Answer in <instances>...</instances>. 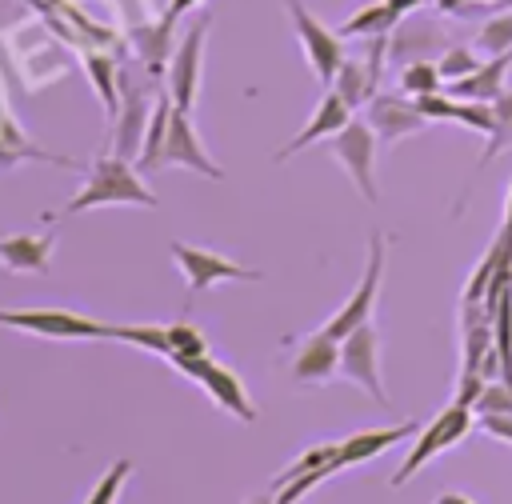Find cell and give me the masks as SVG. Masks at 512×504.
<instances>
[{
	"label": "cell",
	"instance_id": "cell-28",
	"mask_svg": "<svg viewBox=\"0 0 512 504\" xmlns=\"http://www.w3.org/2000/svg\"><path fill=\"white\" fill-rule=\"evenodd\" d=\"M436 68H440V76H444L448 84H456V80L472 76V72L480 68V60H476V52H472V48H464V44H448V48L440 52Z\"/></svg>",
	"mask_w": 512,
	"mask_h": 504
},
{
	"label": "cell",
	"instance_id": "cell-14",
	"mask_svg": "<svg viewBox=\"0 0 512 504\" xmlns=\"http://www.w3.org/2000/svg\"><path fill=\"white\" fill-rule=\"evenodd\" d=\"M368 124L376 128V136H380L384 144H392V140H400V136L420 132L428 120L416 112V104H412V100H400V96L376 92V96L368 100Z\"/></svg>",
	"mask_w": 512,
	"mask_h": 504
},
{
	"label": "cell",
	"instance_id": "cell-2",
	"mask_svg": "<svg viewBox=\"0 0 512 504\" xmlns=\"http://www.w3.org/2000/svg\"><path fill=\"white\" fill-rule=\"evenodd\" d=\"M0 324L44 340H112V324L68 308H0Z\"/></svg>",
	"mask_w": 512,
	"mask_h": 504
},
{
	"label": "cell",
	"instance_id": "cell-5",
	"mask_svg": "<svg viewBox=\"0 0 512 504\" xmlns=\"http://www.w3.org/2000/svg\"><path fill=\"white\" fill-rule=\"evenodd\" d=\"M328 152L344 164V172L352 176V184L360 188V196L368 204H376V128L368 120H348L332 140H328Z\"/></svg>",
	"mask_w": 512,
	"mask_h": 504
},
{
	"label": "cell",
	"instance_id": "cell-33",
	"mask_svg": "<svg viewBox=\"0 0 512 504\" xmlns=\"http://www.w3.org/2000/svg\"><path fill=\"white\" fill-rule=\"evenodd\" d=\"M476 420H480V428H484L488 436L512 444V412H492V416H476Z\"/></svg>",
	"mask_w": 512,
	"mask_h": 504
},
{
	"label": "cell",
	"instance_id": "cell-37",
	"mask_svg": "<svg viewBox=\"0 0 512 504\" xmlns=\"http://www.w3.org/2000/svg\"><path fill=\"white\" fill-rule=\"evenodd\" d=\"M244 504H276V496H252V500H244Z\"/></svg>",
	"mask_w": 512,
	"mask_h": 504
},
{
	"label": "cell",
	"instance_id": "cell-3",
	"mask_svg": "<svg viewBox=\"0 0 512 504\" xmlns=\"http://www.w3.org/2000/svg\"><path fill=\"white\" fill-rule=\"evenodd\" d=\"M472 420H476V408H468V404H448L432 424H424L420 428V436H416V444L408 448V456L400 460V468L392 472V488H400V484H408L432 456H440L444 448H452L456 440H464L468 436V428H472Z\"/></svg>",
	"mask_w": 512,
	"mask_h": 504
},
{
	"label": "cell",
	"instance_id": "cell-27",
	"mask_svg": "<svg viewBox=\"0 0 512 504\" xmlns=\"http://www.w3.org/2000/svg\"><path fill=\"white\" fill-rule=\"evenodd\" d=\"M476 44H480L488 56H496V52H508V48H512V8H500V12H492V16L480 24V36H476Z\"/></svg>",
	"mask_w": 512,
	"mask_h": 504
},
{
	"label": "cell",
	"instance_id": "cell-26",
	"mask_svg": "<svg viewBox=\"0 0 512 504\" xmlns=\"http://www.w3.org/2000/svg\"><path fill=\"white\" fill-rule=\"evenodd\" d=\"M440 68L436 60H412V64H400V92L404 96H424V92H440Z\"/></svg>",
	"mask_w": 512,
	"mask_h": 504
},
{
	"label": "cell",
	"instance_id": "cell-24",
	"mask_svg": "<svg viewBox=\"0 0 512 504\" xmlns=\"http://www.w3.org/2000/svg\"><path fill=\"white\" fill-rule=\"evenodd\" d=\"M336 448H340V444H312V448H304V452H300L284 472H276V476H272V492H276V488H284V484H292V480H296V476H304V472L328 468V464L336 460Z\"/></svg>",
	"mask_w": 512,
	"mask_h": 504
},
{
	"label": "cell",
	"instance_id": "cell-31",
	"mask_svg": "<svg viewBox=\"0 0 512 504\" xmlns=\"http://www.w3.org/2000/svg\"><path fill=\"white\" fill-rule=\"evenodd\" d=\"M492 412H512V384L508 380H488L480 400H476V416H492Z\"/></svg>",
	"mask_w": 512,
	"mask_h": 504
},
{
	"label": "cell",
	"instance_id": "cell-29",
	"mask_svg": "<svg viewBox=\"0 0 512 504\" xmlns=\"http://www.w3.org/2000/svg\"><path fill=\"white\" fill-rule=\"evenodd\" d=\"M128 472H132V460H116V464L96 480V488H92V496H88L84 504H116L120 484L128 480Z\"/></svg>",
	"mask_w": 512,
	"mask_h": 504
},
{
	"label": "cell",
	"instance_id": "cell-20",
	"mask_svg": "<svg viewBox=\"0 0 512 504\" xmlns=\"http://www.w3.org/2000/svg\"><path fill=\"white\" fill-rule=\"evenodd\" d=\"M84 72H88V80H92V88H96V96L104 104V116L116 120L120 100H124L120 96V68H116V60L104 56V52H84Z\"/></svg>",
	"mask_w": 512,
	"mask_h": 504
},
{
	"label": "cell",
	"instance_id": "cell-16",
	"mask_svg": "<svg viewBox=\"0 0 512 504\" xmlns=\"http://www.w3.org/2000/svg\"><path fill=\"white\" fill-rule=\"evenodd\" d=\"M336 372H340V340H332L324 328L312 332V336H304V344L292 356V380L320 384V380H328Z\"/></svg>",
	"mask_w": 512,
	"mask_h": 504
},
{
	"label": "cell",
	"instance_id": "cell-17",
	"mask_svg": "<svg viewBox=\"0 0 512 504\" xmlns=\"http://www.w3.org/2000/svg\"><path fill=\"white\" fill-rule=\"evenodd\" d=\"M204 392H208V400L216 404V408H224V412H232L240 424H252L256 420V408H252V400H248V388H244V380L232 372V368H224V364H208V372L196 380Z\"/></svg>",
	"mask_w": 512,
	"mask_h": 504
},
{
	"label": "cell",
	"instance_id": "cell-6",
	"mask_svg": "<svg viewBox=\"0 0 512 504\" xmlns=\"http://www.w3.org/2000/svg\"><path fill=\"white\" fill-rule=\"evenodd\" d=\"M384 252H388V240L384 232H372L368 236V264H364V276L356 284V292L348 296V304L324 324V332L332 340H344L348 332H356L360 324H372V308H376V292H380V280H384Z\"/></svg>",
	"mask_w": 512,
	"mask_h": 504
},
{
	"label": "cell",
	"instance_id": "cell-25",
	"mask_svg": "<svg viewBox=\"0 0 512 504\" xmlns=\"http://www.w3.org/2000/svg\"><path fill=\"white\" fill-rule=\"evenodd\" d=\"M492 108H496V124H492L488 144H484V152H480V168H484L496 152L512 148V92H500V96L492 100Z\"/></svg>",
	"mask_w": 512,
	"mask_h": 504
},
{
	"label": "cell",
	"instance_id": "cell-8",
	"mask_svg": "<svg viewBox=\"0 0 512 504\" xmlns=\"http://www.w3.org/2000/svg\"><path fill=\"white\" fill-rule=\"evenodd\" d=\"M204 36H208V16L196 20L192 32H184V40L176 44L172 60H168V96L180 112H192L196 108V96H200V72H204Z\"/></svg>",
	"mask_w": 512,
	"mask_h": 504
},
{
	"label": "cell",
	"instance_id": "cell-32",
	"mask_svg": "<svg viewBox=\"0 0 512 504\" xmlns=\"http://www.w3.org/2000/svg\"><path fill=\"white\" fill-rule=\"evenodd\" d=\"M168 340H172V352H208L204 332H200L196 324H188V320L168 324Z\"/></svg>",
	"mask_w": 512,
	"mask_h": 504
},
{
	"label": "cell",
	"instance_id": "cell-11",
	"mask_svg": "<svg viewBox=\"0 0 512 504\" xmlns=\"http://www.w3.org/2000/svg\"><path fill=\"white\" fill-rule=\"evenodd\" d=\"M152 104H156V96H152L148 88L128 84V92H124V100H120V112H116V120H112V144H108V148H112L116 156H124V160L136 164V156H140V148H144V132H148Z\"/></svg>",
	"mask_w": 512,
	"mask_h": 504
},
{
	"label": "cell",
	"instance_id": "cell-18",
	"mask_svg": "<svg viewBox=\"0 0 512 504\" xmlns=\"http://www.w3.org/2000/svg\"><path fill=\"white\" fill-rule=\"evenodd\" d=\"M428 0H376V4H364L360 12H352L336 32L340 36H388L400 16H408L412 8H420Z\"/></svg>",
	"mask_w": 512,
	"mask_h": 504
},
{
	"label": "cell",
	"instance_id": "cell-15",
	"mask_svg": "<svg viewBox=\"0 0 512 504\" xmlns=\"http://www.w3.org/2000/svg\"><path fill=\"white\" fill-rule=\"evenodd\" d=\"M416 428H420L416 420H400V424H392V428H368V432H356V436L340 440V448H336V460H332V468L340 472V468H352V464L376 460L380 452H388L392 444H400L404 436H412Z\"/></svg>",
	"mask_w": 512,
	"mask_h": 504
},
{
	"label": "cell",
	"instance_id": "cell-4",
	"mask_svg": "<svg viewBox=\"0 0 512 504\" xmlns=\"http://www.w3.org/2000/svg\"><path fill=\"white\" fill-rule=\"evenodd\" d=\"M288 20H292V32H296V40H300V48H304L308 68H312L316 80L328 88V84L336 80L340 64L348 60V56H344V40H340V32L328 28V24H320L300 0H288Z\"/></svg>",
	"mask_w": 512,
	"mask_h": 504
},
{
	"label": "cell",
	"instance_id": "cell-21",
	"mask_svg": "<svg viewBox=\"0 0 512 504\" xmlns=\"http://www.w3.org/2000/svg\"><path fill=\"white\" fill-rule=\"evenodd\" d=\"M172 112H176V104H172V96H168V88L156 96V104H152V116H148V132H144V148H140V156H136V168L140 172H156V160H160V148H164V140H168V124H172Z\"/></svg>",
	"mask_w": 512,
	"mask_h": 504
},
{
	"label": "cell",
	"instance_id": "cell-30",
	"mask_svg": "<svg viewBox=\"0 0 512 504\" xmlns=\"http://www.w3.org/2000/svg\"><path fill=\"white\" fill-rule=\"evenodd\" d=\"M416 112L424 120H456L460 116V100L456 96H440V92H424V96H412Z\"/></svg>",
	"mask_w": 512,
	"mask_h": 504
},
{
	"label": "cell",
	"instance_id": "cell-9",
	"mask_svg": "<svg viewBox=\"0 0 512 504\" xmlns=\"http://www.w3.org/2000/svg\"><path fill=\"white\" fill-rule=\"evenodd\" d=\"M340 372L360 384L376 404H388L384 380H380V332L372 324H360L340 340Z\"/></svg>",
	"mask_w": 512,
	"mask_h": 504
},
{
	"label": "cell",
	"instance_id": "cell-35",
	"mask_svg": "<svg viewBox=\"0 0 512 504\" xmlns=\"http://www.w3.org/2000/svg\"><path fill=\"white\" fill-rule=\"evenodd\" d=\"M436 504H476V500H468L464 492H444V496H436Z\"/></svg>",
	"mask_w": 512,
	"mask_h": 504
},
{
	"label": "cell",
	"instance_id": "cell-22",
	"mask_svg": "<svg viewBox=\"0 0 512 504\" xmlns=\"http://www.w3.org/2000/svg\"><path fill=\"white\" fill-rule=\"evenodd\" d=\"M376 76H372V68L368 64H360V60H344L340 64V72H336V80L328 84V88H336L352 108L356 104H364V100H372L376 96Z\"/></svg>",
	"mask_w": 512,
	"mask_h": 504
},
{
	"label": "cell",
	"instance_id": "cell-12",
	"mask_svg": "<svg viewBox=\"0 0 512 504\" xmlns=\"http://www.w3.org/2000/svg\"><path fill=\"white\" fill-rule=\"evenodd\" d=\"M348 120H352V104H348L336 88H328V92L320 96V104L312 108L308 124H304V128H300V132H296V136L276 152V160H288V156L304 152V148H308V144H316V140H332Z\"/></svg>",
	"mask_w": 512,
	"mask_h": 504
},
{
	"label": "cell",
	"instance_id": "cell-19",
	"mask_svg": "<svg viewBox=\"0 0 512 504\" xmlns=\"http://www.w3.org/2000/svg\"><path fill=\"white\" fill-rule=\"evenodd\" d=\"M128 44H132V52L140 56V64L148 68V76H160V72H168L164 64L172 60V24L160 16L156 24H140V28H132L128 32Z\"/></svg>",
	"mask_w": 512,
	"mask_h": 504
},
{
	"label": "cell",
	"instance_id": "cell-36",
	"mask_svg": "<svg viewBox=\"0 0 512 504\" xmlns=\"http://www.w3.org/2000/svg\"><path fill=\"white\" fill-rule=\"evenodd\" d=\"M504 232H512V188H508V212H504V224H500Z\"/></svg>",
	"mask_w": 512,
	"mask_h": 504
},
{
	"label": "cell",
	"instance_id": "cell-10",
	"mask_svg": "<svg viewBox=\"0 0 512 504\" xmlns=\"http://www.w3.org/2000/svg\"><path fill=\"white\" fill-rule=\"evenodd\" d=\"M156 168H192V172H200V176H208V180H220V176H224V172L212 164L208 148L200 144L196 124H192V112H180V108L172 112L168 140H164V148H160Z\"/></svg>",
	"mask_w": 512,
	"mask_h": 504
},
{
	"label": "cell",
	"instance_id": "cell-1",
	"mask_svg": "<svg viewBox=\"0 0 512 504\" xmlns=\"http://www.w3.org/2000/svg\"><path fill=\"white\" fill-rule=\"evenodd\" d=\"M112 204H136V208H156V196L148 192V184L140 180V168L116 152H104L96 156L88 180L80 184V192L60 208V212H48V220H60V216H80V212H92V208H112Z\"/></svg>",
	"mask_w": 512,
	"mask_h": 504
},
{
	"label": "cell",
	"instance_id": "cell-23",
	"mask_svg": "<svg viewBox=\"0 0 512 504\" xmlns=\"http://www.w3.org/2000/svg\"><path fill=\"white\" fill-rule=\"evenodd\" d=\"M112 340H124V344H136L144 352H156V356H172V340H168V324H112Z\"/></svg>",
	"mask_w": 512,
	"mask_h": 504
},
{
	"label": "cell",
	"instance_id": "cell-13",
	"mask_svg": "<svg viewBox=\"0 0 512 504\" xmlns=\"http://www.w3.org/2000/svg\"><path fill=\"white\" fill-rule=\"evenodd\" d=\"M52 248H56L52 232H12V236H0V264L24 276H48Z\"/></svg>",
	"mask_w": 512,
	"mask_h": 504
},
{
	"label": "cell",
	"instance_id": "cell-34",
	"mask_svg": "<svg viewBox=\"0 0 512 504\" xmlns=\"http://www.w3.org/2000/svg\"><path fill=\"white\" fill-rule=\"evenodd\" d=\"M196 4H200V0H168V8H164V20H168V24H176V20H180L184 12H192Z\"/></svg>",
	"mask_w": 512,
	"mask_h": 504
},
{
	"label": "cell",
	"instance_id": "cell-7",
	"mask_svg": "<svg viewBox=\"0 0 512 504\" xmlns=\"http://www.w3.org/2000/svg\"><path fill=\"white\" fill-rule=\"evenodd\" d=\"M168 256H172L176 268L184 272L192 296H196V292H208V288H216V284H224V280H260L256 268H244V264H236L232 256H220V252H212V248H196V244H184V240H172V244H168Z\"/></svg>",
	"mask_w": 512,
	"mask_h": 504
}]
</instances>
